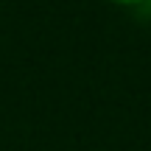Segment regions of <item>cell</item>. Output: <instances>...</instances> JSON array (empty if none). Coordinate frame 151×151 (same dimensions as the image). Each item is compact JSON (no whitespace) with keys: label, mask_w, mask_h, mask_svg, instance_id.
Listing matches in <instances>:
<instances>
[{"label":"cell","mask_w":151,"mask_h":151,"mask_svg":"<svg viewBox=\"0 0 151 151\" xmlns=\"http://www.w3.org/2000/svg\"><path fill=\"white\" fill-rule=\"evenodd\" d=\"M123 3H140V0H123Z\"/></svg>","instance_id":"obj_1"}]
</instances>
